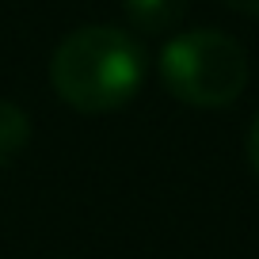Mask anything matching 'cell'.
Returning <instances> with one entry per match:
<instances>
[{
  "instance_id": "5",
  "label": "cell",
  "mask_w": 259,
  "mask_h": 259,
  "mask_svg": "<svg viewBox=\"0 0 259 259\" xmlns=\"http://www.w3.org/2000/svg\"><path fill=\"white\" fill-rule=\"evenodd\" d=\"M244 149H248L251 171L259 176V111H255V118H251V130H248V141H244Z\"/></svg>"
},
{
  "instance_id": "6",
  "label": "cell",
  "mask_w": 259,
  "mask_h": 259,
  "mask_svg": "<svg viewBox=\"0 0 259 259\" xmlns=\"http://www.w3.org/2000/svg\"><path fill=\"white\" fill-rule=\"evenodd\" d=\"M233 12H244V16H259V0H225Z\"/></svg>"
},
{
  "instance_id": "3",
  "label": "cell",
  "mask_w": 259,
  "mask_h": 259,
  "mask_svg": "<svg viewBox=\"0 0 259 259\" xmlns=\"http://www.w3.org/2000/svg\"><path fill=\"white\" fill-rule=\"evenodd\" d=\"M122 8L138 34H168L183 19L187 0H122Z\"/></svg>"
},
{
  "instance_id": "4",
  "label": "cell",
  "mask_w": 259,
  "mask_h": 259,
  "mask_svg": "<svg viewBox=\"0 0 259 259\" xmlns=\"http://www.w3.org/2000/svg\"><path fill=\"white\" fill-rule=\"evenodd\" d=\"M31 141V122H27L23 107L12 99H0V168H8Z\"/></svg>"
},
{
  "instance_id": "1",
  "label": "cell",
  "mask_w": 259,
  "mask_h": 259,
  "mask_svg": "<svg viewBox=\"0 0 259 259\" xmlns=\"http://www.w3.org/2000/svg\"><path fill=\"white\" fill-rule=\"evenodd\" d=\"M145 80V50L134 34L111 23L76 27L50 57V84L65 107L107 114L126 107Z\"/></svg>"
},
{
  "instance_id": "2",
  "label": "cell",
  "mask_w": 259,
  "mask_h": 259,
  "mask_svg": "<svg viewBox=\"0 0 259 259\" xmlns=\"http://www.w3.org/2000/svg\"><path fill=\"white\" fill-rule=\"evenodd\" d=\"M160 80L187 107H229L248 88V54L225 31L198 27L168 38L160 50Z\"/></svg>"
}]
</instances>
